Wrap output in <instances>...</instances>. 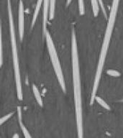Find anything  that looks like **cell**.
I'll return each mask as SVG.
<instances>
[{"instance_id":"6da1fadb","label":"cell","mask_w":123,"mask_h":138,"mask_svg":"<svg viewBox=\"0 0 123 138\" xmlns=\"http://www.w3.org/2000/svg\"><path fill=\"white\" fill-rule=\"evenodd\" d=\"M71 57H72L73 83H74V91L75 109H76L78 137L79 138H82L83 137V117H82L81 78H80L77 42H76V38L74 29H72V34H71Z\"/></svg>"},{"instance_id":"7a4b0ae2","label":"cell","mask_w":123,"mask_h":138,"mask_svg":"<svg viewBox=\"0 0 123 138\" xmlns=\"http://www.w3.org/2000/svg\"><path fill=\"white\" fill-rule=\"evenodd\" d=\"M119 3H120V0H113L112 1V4L111 10H110V17H109V20H108V24H107V28H106L105 34H104V41L103 43H102V49H101L99 62H98L97 72H96V75H95V78H94L93 90H92L91 96V105H92L94 104V101H95V96L97 94L98 86H99V84L102 74L104 65V62L106 60V56H107L108 48H109V45H110V39L112 37L114 26V23H115V19H116Z\"/></svg>"},{"instance_id":"3957f363","label":"cell","mask_w":123,"mask_h":138,"mask_svg":"<svg viewBox=\"0 0 123 138\" xmlns=\"http://www.w3.org/2000/svg\"><path fill=\"white\" fill-rule=\"evenodd\" d=\"M44 35H45V38H46V43H47V46H48V49L50 60H51L52 64H53L54 71H55L56 76L58 78V83L61 87L63 91L66 92V88L64 77H63V72H62V69L61 67V64H60V61L58 59V55H57V53L55 50V45H54L53 41L52 40L51 36H50L48 30H46V32Z\"/></svg>"},{"instance_id":"277c9868","label":"cell","mask_w":123,"mask_h":138,"mask_svg":"<svg viewBox=\"0 0 123 138\" xmlns=\"http://www.w3.org/2000/svg\"><path fill=\"white\" fill-rule=\"evenodd\" d=\"M8 4V14H9V23H10V37H11V47H12V59L14 62H19L17 49L16 36H15V30L14 25V19H13L12 12V4L11 1L7 0Z\"/></svg>"},{"instance_id":"5b68a950","label":"cell","mask_w":123,"mask_h":138,"mask_svg":"<svg viewBox=\"0 0 123 138\" xmlns=\"http://www.w3.org/2000/svg\"><path fill=\"white\" fill-rule=\"evenodd\" d=\"M24 29H25V10L22 0L19 2V38L22 41L24 37Z\"/></svg>"},{"instance_id":"8992f818","label":"cell","mask_w":123,"mask_h":138,"mask_svg":"<svg viewBox=\"0 0 123 138\" xmlns=\"http://www.w3.org/2000/svg\"><path fill=\"white\" fill-rule=\"evenodd\" d=\"M44 1V9H43V32L44 34L47 30V23L48 17V10L50 6V0H43Z\"/></svg>"},{"instance_id":"52a82bcc","label":"cell","mask_w":123,"mask_h":138,"mask_svg":"<svg viewBox=\"0 0 123 138\" xmlns=\"http://www.w3.org/2000/svg\"><path fill=\"white\" fill-rule=\"evenodd\" d=\"M18 117H19V123L21 129L23 132V135L25 137L27 138H32V136L30 135V132L27 131V129L25 128V125H23V121H22V112H21V109L20 107H18Z\"/></svg>"},{"instance_id":"ba28073f","label":"cell","mask_w":123,"mask_h":138,"mask_svg":"<svg viewBox=\"0 0 123 138\" xmlns=\"http://www.w3.org/2000/svg\"><path fill=\"white\" fill-rule=\"evenodd\" d=\"M32 91H33V94L35 96V98L37 102L39 104V106H40L42 107L43 106V102H42V97H41V95H40V93L38 89L37 88L35 85H33L32 86Z\"/></svg>"},{"instance_id":"9c48e42d","label":"cell","mask_w":123,"mask_h":138,"mask_svg":"<svg viewBox=\"0 0 123 138\" xmlns=\"http://www.w3.org/2000/svg\"><path fill=\"white\" fill-rule=\"evenodd\" d=\"M43 0H38L37 2V4H36L35 9V12H34V14H33V17H32V27L34 26L35 23L36 22V19H37V17L38 16V13L39 11L40 10V6H41V4H42V2Z\"/></svg>"},{"instance_id":"30bf717a","label":"cell","mask_w":123,"mask_h":138,"mask_svg":"<svg viewBox=\"0 0 123 138\" xmlns=\"http://www.w3.org/2000/svg\"><path fill=\"white\" fill-rule=\"evenodd\" d=\"M3 64V54H2V23L0 17V68Z\"/></svg>"},{"instance_id":"8fae6325","label":"cell","mask_w":123,"mask_h":138,"mask_svg":"<svg viewBox=\"0 0 123 138\" xmlns=\"http://www.w3.org/2000/svg\"><path fill=\"white\" fill-rule=\"evenodd\" d=\"M91 5H92L94 17H97L99 14V1L98 0H91Z\"/></svg>"},{"instance_id":"7c38bea8","label":"cell","mask_w":123,"mask_h":138,"mask_svg":"<svg viewBox=\"0 0 123 138\" xmlns=\"http://www.w3.org/2000/svg\"><path fill=\"white\" fill-rule=\"evenodd\" d=\"M55 0H50V19H53L55 15Z\"/></svg>"},{"instance_id":"4fadbf2b","label":"cell","mask_w":123,"mask_h":138,"mask_svg":"<svg viewBox=\"0 0 123 138\" xmlns=\"http://www.w3.org/2000/svg\"><path fill=\"white\" fill-rule=\"evenodd\" d=\"M95 100L97 101V102H98V104L100 105V106H102V107H104V109H107V110H110V106L107 104V103L105 102L104 101L102 98H100V97H99V96H95Z\"/></svg>"},{"instance_id":"5bb4252c","label":"cell","mask_w":123,"mask_h":138,"mask_svg":"<svg viewBox=\"0 0 123 138\" xmlns=\"http://www.w3.org/2000/svg\"><path fill=\"white\" fill-rule=\"evenodd\" d=\"M78 8H79V14L81 15H84L85 14V6H84V0H78Z\"/></svg>"},{"instance_id":"9a60e30c","label":"cell","mask_w":123,"mask_h":138,"mask_svg":"<svg viewBox=\"0 0 123 138\" xmlns=\"http://www.w3.org/2000/svg\"><path fill=\"white\" fill-rule=\"evenodd\" d=\"M13 114H14V112L10 113V114H6V115L2 117V118H0V126L2 125V124H4V122H6V121H7L8 119H10V117H11Z\"/></svg>"},{"instance_id":"2e32d148","label":"cell","mask_w":123,"mask_h":138,"mask_svg":"<svg viewBox=\"0 0 123 138\" xmlns=\"http://www.w3.org/2000/svg\"><path fill=\"white\" fill-rule=\"evenodd\" d=\"M107 74L108 75H110L111 76H113V77H118L120 76V73L118 71H115V70H108L107 71Z\"/></svg>"},{"instance_id":"e0dca14e","label":"cell","mask_w":123,"mask_h":138,"mask_svg":"<svg viewBox=\"0 0 123 138\" xmlns=\"http://www.w3.org/2000/svg\"><path fill=\"white\" fill-rule=\"evenodd\" d=\"M99 1V2L100 4L101 5V8H102V10L103 11L104 14L106 16V11H105V8H104V3H103V1L102 0H98Z\"/></svg>"},{"instance_id":"ac0fdd59","label":"cell","mask_w":123,"mask_h":138,"mask_svg":"<svg viewBox=\"0 0 123 138\" xmlns=\"http://www.w3.org/2000/svg\"><path fill=\"white\" fill-rule=\"evenodd\" d=\"M71 1H72V0H67V2H66V6H68V5H69V4L71 3Z\"/></svg>"},{"instance_id":"d6986e66","label":"cell","mask_w":123,"mask_h":138,"mask_svg":"<svg viewBox=\"0 0 123 138\" xmlns=\"http://www.w3.org/2000/svg\"><path fill=\"white\" fill-rule=\"evenodd\" d=\"M12 137H13V138H15V137H19V135H17V134H16V135H13V136H12Z\"/></svg>"},{"instance_id":"ffe728a7","label":"cell","mask_w":123,"mask_h":138,"mask_svg":"<svg viewBox=\"0 0 123 138\" xmlns=\"http://www.w3.org/2000/svg\"><path fill=\"white\" fill-rule=\"evenodd\" d=\"M121 101H122V102H123V99L122 100H121Z\"/></svg>"}]
</instances>
